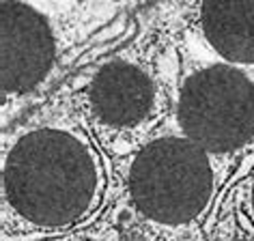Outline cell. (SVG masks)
Segmentation results:
<instances>
[{"instance_id":"30bf717a","label":"cell","mask_w":254,"mask_h":241,"mask_svg":"<svg viewBox=\"0 0 254 241\" xmlns=\"http://www.w3.org/2000/svg\"><path fill=\"white\" fill-rule=\"evenodd\" d=\"M75 241H97V239H75Z\"/></svg>"},{"instance_id":"7a4b0ae2","label":"cell","mask_w":254,"mask_h":241,"mask_svg":"<svg viewBox=\"0 0 254 241\" xmlns=\"http://www.w3.org/2000/svg\"><path fill=\"white\" fill-rule=\"evenodd\" d=\"M213 155L186 136L147 142L131 160L127 192L136 211L160 226L179 228L209 209L215 192Z\"/></svg>"},{"instance_id":"8992f818","label":"cell","mask_w":254,"mask_h":241,"mask_svg":"<svg viewBox=\"0 0 254 241\" xmlns=\"http://www.w3.org/2000/svg\"><path fill=\"white\" fill-rule=\"evenodd\" d=\"M202 35L233 65L254 62V0H202Z\"/></svg>"},{"instance_id":"9c48e42d","label":"cell","mask_w":254,"mask_h":241,"mask_svg":"<svg viewBox=\"0 0 254 241\" xmlns=\"http://www.w3.org/2000/svg\"><path fill=\"white\" fill-rule=\"evenodd\" d=\"M224 241H252V239H246V237H231V239H224Z\"/></svg>"},{"instance_id":"3957f363","label":"cell","mask_w":254,"mask_h":241,"mask_svg":"<svg viewBox=\"0 0 254 241\" xmlns=\"http://www.w3.org/2000/svg\"><path fill=\"white\" fill-rule=\"evenodd\" d=\"M181 134L209 155H233L254 140V82L235 65H207L183 80Z\"/></svg>"},{"instance_id":"5b68a950","label":"cell","mask_w":254,"mask_h":241,"mask_svg":"<svg viewBox=\"0 0 254 241\" xmlns=\"http://www.w3.org/2000/svg\"><path fill=\"white\" fill-rule=\"evenodd\" d=\"M88 114L101 129L131 134L155 117L157 86L153 78L127 60L104 65L86 86Z\"/></svg>"},{"instance_id":"ba28073f","label":"cell","mask_w":254,"mask_h":241,"mask_svg":"<svg viewBox=\"0 0 254 241\" xmlns=\"http://www.w3.org/2000/svg\"><path fill=\"white\" fill-rule=\"evenodd\" d=\"M248 205H250V215L254 220V177H252V183H250V198H248Z\"/></svg>"},{"instance_id":"6da1fadb","label":"cell","mask_w":254,"mask_h":241,"mask_svg":"<svg viewBox=\"0 0 254 241\" xmlns=\"http://www.w3.org/2000/svg\"><path fill=\"white\" fill-rule=\"evenodd\" d=\"M106 192L104 162L84 131L39 125L2 155L4 222L20 231L61 233L93 218Z\"/></svg>"},{"instance_id":"52a82bcc","label":"cell","mask_w":254,"mask_h":241,"mask_svg":"<svg viewBox=\"0 0 254 241\" xmlns=\"http://www.w3.org/2000/svg\"><path fill=\"white\" fill-rule=\"evenodd\" d=\"M119 241H147V239H144L140 233H136V231H129V233L121 235V239H119Z\"/></svg>"},{"instance_id":"277c9868","label":"cell","mask_w":254,"mask_h":241,"mask_svg":"<svg viewBox=\"0 0 254 241\" xmlns=\"http://www.w3.org/2000/svg\"><path fill=\"white\" fill-rule=\"evenodd\" d=\"M54 60V37L39 11L22 0L0 2L2 95H24L41 84Z\"/></svg>"}]
</instances>
